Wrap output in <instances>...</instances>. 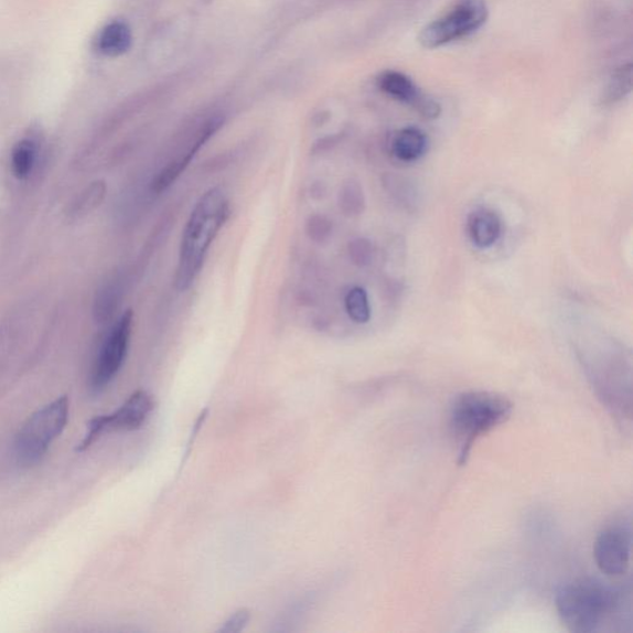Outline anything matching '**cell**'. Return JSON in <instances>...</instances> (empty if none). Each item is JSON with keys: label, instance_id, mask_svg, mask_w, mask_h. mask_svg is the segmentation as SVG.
<instances>
[{"label": "cell", "instance_id": "cell-1", "mask_svg": "<svg viewBox=\"0 0 633 633\" xmlns=\"http://www.w3.org/2000/svg\"><path fill=\"white\" fill-rule=\"evenodd\" d=\"M229 212V200L221 187L204 192L197 201L182 234L179 264L173 280L178 291H187L197 279L211 245L226 224Z\"/></svg>", "mask_w": 633, "mask_h": 633}, {"label": "cell", "instance_id": "cell-2", "mask_svg": "<svg viewBox=\"0 0 633 633\" xmlns=\"http://www.w3.org/2000/svg\"><path fill=\"white\" fill-rule=\"evenodd\" d=\"M624 602L620 590L594 579L575 581L561 588L556 598L561 622L576 633L599 631L619 614Z\"/></svg>", "mask_w": 633, "mask_h": 633}, {"label": "cell", "instance_id": "cell-3", "mask_svg": "<svg viewBox=\"0 0 633 633\" xmlns=\"http://www.w3.org/2000/svg\"><path fill=\"white\" fill-rule=\"evenodd\" d=\"M514 405L502 395L468 391L459 395L449 412V428L459 446L458 463L464 465L480 437L505 423Z\"/></svg>", "mask_w": 633, "mask_h": 633}, {"label": "cell", "instance_id": "cell-4", "mask_svg": "<svg viewBox=\"0 0 633 633\" xmlns=\"http://www.w3.org/2000/svg\"><path fill=\"white\" fill-rule=\"evenodd\" d=\"M68 414V397L63 396L28 418L15 438V458L20 465L32 466L43 459L51 444L65 431Z\"/></svg>", "mask_w": 633, "mask_h": 633}, {"label": "cell", "instance_id": "cell-5", "mask_svg": "<svg viewBox=\"0 0 633 633\" xmlns=\"http://www.w3.org/2000/svg\"><path fill=\"white\" fill-rule=\"evenodd\" d=\"M489 18L485 0H457L446 14L422 29L418 41L426 49H437L466 37L483 28Z\"/></svg>", "mask_w": 633, "mask_h": 633}, {"label": "cell", "instance_id": "cell-6", "mask_svg": "<svg viewBox=\"0 0 633 633\" xmlns=\"http://www.w3.org/2000/svg\"><path fill=\"white\" fill-rule=\"evenodd\" d=\"M152 410H154V400L149 393L132 394L115 412L92 418L87 425L84 441L78 444L77 451H86L101 434L139 430L147 422Z\"/></svg>", "mask_w": 633, "mask_h": 633}, {"label": "cell", "instance_id": "cell-7", "mask_svg": "<svg viewBox=\"0 0 633 633\" xmlns=\"http://www.w3.org/2000/svg\"><path fill=\"white\" fill-rule=\"evenodd\" d=\"M132 319H135L132 311H127L107 335L97 356L94 373H92V390L104 391L116 379L122 364H125L129 350Z\"/></svg>", "mask_w": 633, "mask_h": 633}, {"label": "cell", "instance_id": "cell-8", "mask_svg": "<svg viewBox=\"0 0 633 633\" xmlns=\"http://www.w3.org/2000/svg\"><path fill=\"white\" fill-rule=\"evenodd\" d=\"M632 535L626 525L607 527L596 540L594 557L602 575L621 577L631 564Z\"/></svg>", "mask_w": 633, "mask_h": 633}, {"label": "cell", "instance_id": "cell-9", "mask_svg": "<svg viewBox=\"0 0 633 633\" xmlns=\"http://www.w3.org/2000/svg\"><path fill=\"white\" fill-rule=\"evenodd\" d=\"M377 87L386 96L391 97L401 104L412 107L426 119H437L441 116L442 107L431 97L422 94L414 79L398 71H385L376 79Z\"/></svg>", "mask_w": 633, "mask_h": 633}, {"label": "cell", "instance_id": "cell-10", "mask_svg": "<svg viewBox=\"0 0 633 633\" xmlns=\"http://www.w3.org/2000/svg\"><path fill=\"white\" fill-rule=\"evenodd\" d=\"M223 125L221 118H212L204 122L203 127L196 132L195 138L186 144L179 154L168 162L165 168H162L158 176L152 180L151 190L161 193L170 189L172 183L182 175V172L187 169L193 158L196 157L200 149L216 135Z\"/></svg>", "mask_w": 633, "mask_h": 633}, {"label": "cell", "instance_id": "cell-11", "mask_svg": "<svg viewBox=\"0 0 633 633\" xmlns=\"http://www.w3.org/2000/svg\"><path fill=\"white\" fill-rule=\"evenodd\" d=\"M468 236L478 249H489L503 236V221L494 210L480 207L466 221Z\"/></svg>", "mask_w": 633, "mask_h": 633}, {"label": "cell", "instance_id": "cell-12", "mask_svg": "<svg viewBox=\"0 0 633 633\" xmlns=\"http://www.w3.org/2000/svg\"><path fill=\"white\" fill-rule=\"evenodd\" d=\"M131 45V29L125 20H114V22L106 24L95 39V50L106 57L125 55Z\"/></svg>", "mask_w": 633, "mask_h": 633}, {"label": "cell", "instance_id": "cell-13", "mask_svg": "<svg viewBox=\"0 0 633 633\" xmlns=\"http://www.w3.org/2000/svg\"><path fill=\"white\" fill-rule=\"evenodd\" d=\"M428 138L420 128L406 127L396 132L391 142L393 155L403 162H415L425 157Z\"/></svg>", "mask_w": 633, "mask_h": 633}, {"label": "cell", "instance_id": "cell-14", "mask_svg": "<svg viewBox=\"0 0 633 633\" xmlns=\"http://www.w3.org/2000/svg\"><path fill=\"white\" fill-rule=\"evenodd\" d=\"M632 89V65L621 66L610 77L602 92L601 104L605 106L618 104L624 99Z\"/></svg>", "mask_w": 633, "mask_h": 633}, {"label": "cell", "instance_id": "cell-15", "mask_svg": "<svg viewBox=\"0 0 633 633\" xmlns=\"http://www.w3.org/2000/svg\"><path fill=\"white\" fill-rule=\"evenodd\" d=\"M345 311L357 324H365L372 319L369 296L361 286H354L344 298Z\"/></svg>", "mask_w": 633, "mask_h": 633}, {"label": "cell", "instance_id": "cell-16", "mask_svg": "<svg viewBox=\"0 0 633 633\" xmlns=\"http://www.w3.org/2000/svg\"><path fill=\"white\" fill-rule=\"evenodd\" d=\"M36 144L33 140L19 141L13 149L12 170L19 180L26 179L32 173L36 160Z\"/></svg>", "mask_w": 633, "mask_h": 633}, {"label": "cell", "instance_id": "cell-17", "mask_svg": "<svg viewBox=\"0 0 633 633\" xmlns=\"http://www.w3.org/2000/svg\"><path fill=\"white\" fill-rule=\"evenodd\" d=\"M341 211L348 217L361 216L365 210V196L360 182H345L340 192Z\"/></svg>", "mask_w": 633, "mask_h": 633}, {"label": "cell", "instance_id": "cell-18", "mask_svg": "<svg viewBox=\"0 0 633 633\" xmlns=\"http://www.w3.org/2000/svg\"><path fill=\"white\" fill-rule=\"evenodd\" d=\"M351 260L356 267L365 268L371 265L374 257V247L371 240L357 238L350 244Z\"/></svg>", "mask_w": 633, "mask_h": 633}, {"label": "cell", "instance_id": "cell-19", "mask_svg": "<svg viewBox=\"0 0 633 633\" xmlns=\"http://www.w3.org/2000/svg\"><path fill=\"white\" fill-rule=\"evenodd\" d=\"M332 230V222L329 218L321 216V214H314V216L310 217L308 224H305L308 236L316 243H323L329 239Z\"/></svg>", "mask_w": 633, "mask_h": 633}, {"label": "cell", "instance_id": "cell-20", "mask_svg": "<svg viewBox=\"0 0 633 633\" xmlns=\"http://www.w3.org/2000/svg\"><path fill=\"white\" fill-rule=\"evenodd\" d=\"M250 621V612L247 609H242L234 614L222 625L218 630L221 633H238L248 626Z\"/></svg>", "mask_w": 633, "mask_h": 633}]
</instances>
